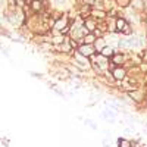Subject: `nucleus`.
Returning a JSON list of instances; mask_svg holds the SVG:
<instances>
[{
  "label": "nucleus",
  "mask_w": 147,
  "mask_h": 147,
  "mask_svg": "<svg viewBox=\"0 0 147 147\" xmlns=\"http://www.w3.org/2000/svg\"><path fill=\"white\" fill-rule=\"evenodd\" d=\"M115 77H116V78H122V77H124V71H122V69L115 71Z\"/></svg>",
  "instance_id": "obj_1"
},
{
  "label": "nucleus",
  "mask_w": 147,
  "mask_h": 147,
  "mask_svg": "<svg viewBox=\"0 0 147 147\" xmlns=\"http://www.w3.org/2000/svg\"><path fill=\"white\" fill-rule=\"evenodd\" d=\"M119 147H129V144L125 140H119Z\"/></svg>",
  "instance_id": "obj_2"
},
{
  "label": "nucleus",
  "mask_w": 147,
  "mask_h": 147,
  "mask_svg": "<svg viewBox=\"0 0 147 147\" xmlns=\"http://www.w3.org/2000/svg\"><path fill=\"white\" fill-rule=\"evenodd\" d=\"M85 124H87V125H90V127H91L93 129H97V125H94L91 121H85Z\"/></svg>",
  "instance_id": "obj_3"
}]
</instances>
